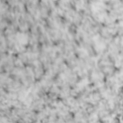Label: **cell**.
I'll use <instances>...</instances> for the list:
<instances>
[{"label": "cell", "mask_w": 123, "mask_h": 123, "mask_svg": "<svg viewBox=\"0 0 123 123\" xmlns=\"http://www.w3.org/2000/svg\"><path fill=\"white\" fill-rule=\"evenodd\" d=\"M18 37L21 38V40H20V39L18 40L19 42L20 43H22V44H27V40H28V38H27V37L25 34H21L20 36H18Z\"/></svg>", "instance_id": "obj_1"}]
</instances>
